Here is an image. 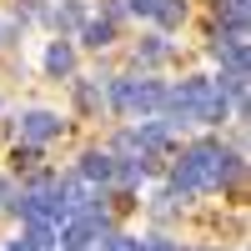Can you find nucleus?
I'll use <instances>...</instances> for the list:
<instances>
[{
  "instance_id": "nucleus-11",
  "label": "nucleus",
  "mask_w": 251,
  "mask_h": 251,
  "mask_svg": "<svg viewBox=\"0 0 251 251\" xmlns=\"http://www.w3.org/2000/svg\"><path fill=\"white\" fill-rule=\"evenodd\" d=\"M10 161H15V171H35V166H40V146L15 141V146H10Z\"/></svg>"
},
{
  "instance_id": "nucleus-10",
  "label": "nucleus",
  "mask_w": 251,
  "mask_h": 251,
  "mask_svg": "<svg viewBox=\"0 0 251 251\" xmlns=\"http://www.w3.org/2000/svg\"><path fill=\"white\" fill-rule=\"evenodd\" d=\"M151 20L161 30H176L181 20H186V0H156V10H151Z\"/></svg>"
},
{
  "instance_id": "nucleus-1",
  "label": "nucleus",
  "mask_w": 251,
  "mask_h": 251,
  "mask_svg": "<svg viewBox=\"0 0 251 251\" xmlns=\"http://www.w3.org/2000/svg\"><path fill=\"white\" fill-rule=\"evenodd\" d=\"M221 141H191L181 151V161H176V171H171V186L166 191L176 196V206H186V201H196V196H206V191H216V176H221Z\"/></svg>"
},
{
  "instance_id": "nucleus-14",
  "label": "nucleus",
  "mask_w": 251,
  "mask_h": 251,
  "mask_svg": "<svg viewBox=\"0 0 251 251\" xmlns=\"http://www.w3.org/2000/svg\"><path fill=\"white\" fill-rule=\"evenodd\" d=\"M156 10V0H126V15H141V20H151Z\"/></svg>"
},
{
  "instance_id": "nucleus-8",
  "label": "nucleus",
  "mask_w": 251,
  "mask_h": 251,
  "mask_svg": "<svg viewBox=\"0 0 251 251\" xmlns=\"http://www.w3.org/2000/svg\"><path fill=\"white\" fill-rule=\"evenodd\" d=\"M75 35H80V46H86V50H106L111 40H116V20H106V15H100V20H86Z\"/></svg>"
},
{
  "instance_id": "nucleus-15",
  "label": "nucleus",
  "mask_w": 251,
  "mask_h": 251,
  "mask_svg": "<svg viewBox=\"0 0 251 251\" xmlns=\"http://www.w3.org/2000/svg\"><path fill=\"white\" fill-rule=\"evenodd\" d=\"M100 15H106V20H121V15H126V0H100Z\"/></svg>"
},
{
  "instance_id": "nucleus-5",
  "label": "nucleus",
  "mask_w": 251,
  "mask_h": 251,
  "mask_svg": "<svg viewBox=\"0 0 251 251\" xmlns=\"http://www.w3.org/2000/svg\"><path fill=\"white\" fill-rule=\"evenodd\" d=\"M40 66H46V75H50V80L75 75V46H71L66 35H60V40H50V46H46V55H40Z\"/></svg>"
},
{
  "instance_id": "nucleus-4",
  "label": "nucleus",
  "mask_w": 251,
  "mask_h": 251,
  "mask_svg": "<svg viewBox=\"0 0 251 251\" xmlns=\"http://www.w3.org/2000/svg\"><path fill=\"white\" fill-rule=\"evenodd\" d=\"M246 10H251V0H216V35L226 40H246Z\"/></svg>"
},
{
  "instance_id": "nucleus-13",
  "label": "nucleus",
  "mask_w": 251,
  "mask_h": 251,
  "mask_svg": "<svg viewBox=\"0 0 251 251\" xmlns=\"http://www.w3.org/2000/svg\"><path fill=\"white\" fill-rule=\"evenodd\" d=\"M136 251H181L166 231H156V236H136Z\"/></svg>"
},
{
  "instance_id": "nucleus-12",
  "label": "nucleus",
  "mask_w": 251,
  "mask_h": 251,
  "mask_svg": "<svg viewBox=\"0 0 251 251\" xmlns=\"http://www.w3.org/2000/svg\"><path fill=\"white\" fill-rule=\"evenodd\" d=\"M96 251H136V236H126V231H106L96 241Z\"/></svg>"
},
{
  "instance_id": "nucleus-17",
  "label": "nucleus",
  "mask_w": 251,
  "mask_h": 251,
  "mask_svg": "<svg viewBox=\"0 0 251 251\" xmlns=\"http://www.w3.org/2000/svg\"><path fill=\"white\" fill-rule=\"evenodd\" d=\"M10 196H15V186H10L5 176H0V206H10Z\"/></svg>"
},
{
  "instance_id": "nucleus-16",
  "label": "nucleus",
  "mask_w": 251,
  "mask_h": 251,
  "mask_svg": "<svg viewBox=\"0 0 251 251\" xmlns=\"http://www.w3.org/2000/svg\"><path fill=\"white\" fill-rule=\"evenodd\" d=\"M0 251H35V241H30L25 231H20V236H10V241H5V246H0Z\"/></svg>"
},
{
  "instance_id": "nucleus-7",
  "label": "nucleus",
  "mask_w": 251,
  "mask_h": 251,
  "mask_svg": "<svg viewBox=\"0 0 251 251\" xmlns=\"http://www.w3.org/2000/svg\"><path fill=\"white\" fill-rule=\"evenodd\" d=\"M75 106L96 116L100 106H106V80H100V75H80L75 80Z\"/></svg>"
},
{
  "instance_id": "nucleus-9",
  "label": "nucleus",
  "mask_w": 251,
  "mask_h": 251,
  "mask_svg": "<svg viewBox=\"0 0 251 251\" xmlns=\"http://www.w3.org/2000/svg\"><path fill=\"white\" fill-rule=\"evenodd\" d=\"M166 55H171V40H166V30H156L136 46V66H161Z\"/></svg>"
},
{
  "instance_id": "nucleus-3",
  "label": "nucleus",
  "mask_w": 251,
  "mask_h": 251,
  "mask_svg": "<svg viewBox=\"0 0 251 251\" xmlns=\"http://www.w3.org/2000/svg\"><path fill=\"white\" fill-rule=\"evenodd\" d=\"M40 20H46L55 35H75V30L91 20V10H86V0H60V5H46V10H40Z\"/></svg>"
},
{
  "instance_id": "nucleus-2",
  "label": "nucleus",
  "mask_w": 251,
  "mask_h": 251,
  "mask_svg": "<svg viewBox=\"0 0 251 251\" xmlns=\"http://www.w3.org/2000/svg\"><path fill=\"white\" fill-rule=\"evenodd\" d=\"M60 131H66V121H60L55 111H46V106H35V111L20 116V141H30V146H46V141H55Z\"/></svg>"
},
{
  "instance_id": "nucleus-6",
  "label": "nucleus",
  "mask_w": 251,
  "mask_h": 251,
  "mask_svg": "<svg viewBox=\"0 0 251 251\" xmlns=\"http://www.w3.org/2000/svg\"><path fill=\"white\" fill-rule=\"evenodd\" d=\"M111 171H116V156L111 151H86L80 166H75V176L86 186H111Z\"/></svg>"
}]
</instances>
